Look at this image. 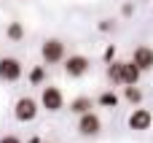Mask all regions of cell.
I'll return each mask as SVG.
<instances>
[{"label": "cell", "instance_id": "cell-3", "mask_svg": "<svg viewBox=\"0 0 153 143\" xmlns=\"http://www.w3.org/2000/svg\"><path fill=\"white\" fill-rule=\"evenodd\" d=\"M40 108L43 111H48V114H59L62 108H65V95H62V89L59 87H43L40 89Z\"/></svg>", "mask_w": 153, "mask_h": 143}, {"label": "cell", "instance_id": "cell-14", "mask_svg": "<svg viewBox=\"0 0 153 143\" xmlns=\"http://www.w3.org/2000/svg\"><path fill=\"white\" fill-rule=\"evenodd\" d=\"M5 38L13 41V43L22 41V38H24V24H22V22H11V24L5 27Z\"/></svg>", "mask_w": 153, "mask_h": 143}, {"label": "cell", "instance_id": "cell-5", "mask_svg": "<svg viewBox=\"0 0 153 143\" xmlns=\"http://www.w3.org/2000/svg\"><path fill=\"white\" fill-rule=\"evenodd\" d=\"M89 70H91V59L83 57V54H70V57L65 59V73H67L70 78H83Z\"/></svg>", "mask_w": 153, "mask_h": 143}, {"label": "cell", "instance_id": "cell-11", "mask_svg": "<svg viewBox=\"0 0 153 143\" xmlns=\"http://www.w3.org/2000/svg\"><path fill=\"white\" fill-rule=\"evenodd\" d=\"M118 103H121V97L113 92V89H105V92H100V97H97V105L100 108H118Z\"/></svg>", "mask_w": 153, "mask_h": 143}, {"label": "cell", "instance_id": "cell-7", "mask_svg": "<svg viewBox=\"0 0 153 143\" xmlns=\"http://www.w3.org/2000/svg\"><path fill=\"white\" fill-rule=\"evenodd\" d=\"M126 124H129V130H134V132H145V130L153 127V114L148 108H134V111L129 114Z\"/></svg>", "mask_w": 153, "mask_h": 143}, {"label": "cell", "instance_id": "cell-17", "mask_svg": "<svg viewBox=\"0 0 153 143\" xmlns=\"http://www.w3.org/2000/svg\"><path fill=\"white\" fill-rule=\"evenodd\" d=\"M102 59H105L108 65L116 59V46H113V43H110V46H105V51H102Z\"/></svg>", "mask_w": 153, "mask_h": 143}, {"label": "cell", "instance_id": "cell-15", "mask_svg": "<svg viewBox=\"0 0 153 143\" xmlns=\"http://www.w3.org/2000/svg\"><path fill=\"white\" fill-rule=\"evenodd\" d=\"M124 100L132 103V105H140L143 103V89L140 87H124Z\"/></svg>", "mask_w": 153, "mask_h": 143}, {"label": "cell", "instance_id": "cell-1", "mask_svg": "<svg viewBox=\"0 0 153 143\" xmlns=\"http://www.w3.org/2000/svg\"><path fill=\"white\" fill-rule=\"evenodd\" d=\"M40 59H43L46 65H59V62H65V59H67V46H65V41H59V38H46L43 46H40Z\"/></svg>", "mask_w": 153, "mask_h": 143}, {"label": "cell", "instance_id": "cell-13", "mask_svg": "<svg viewBox=\"0 0 153 143\" xmlns=\"http://www.w3.org/2000/svg\"><path fill=\"white\" fill-rule=\"evenodd\" d=\"M27 81L32 87H46V65H35L30 73H27Z\"/></svg>", "mask_w": 153, "mask_h": 143}, {"label": "cell", "instance_id": "cell-4", "mask_svg": "<svg viewBox=\"0 0 153 143\" xmlns=\"http://www.w3.org/2000/svg\"><path fill=\"white\" fill-rule=\"evenodd\" d=\"M22 73H24V65L19 57H0V81L13 84L22 78Z\"/></svg>", "mask_w": 153, "mask_h": 143}, {"label": "cell", "instance_id": "cell-20", "mask_svg": "<svg viewBox=\"0 0 153 143\" xmlns=\"http://www.w3.org/2000/svg\"><path fill=\"white\" fill-rule=\"evenodd\" d=\"M27 143H43V141H40V138H30Z\"/></svg>", "mask_w": 153, "mask_h": 143}, {"label": "cell", "instance_id": "cell-18", "mask_svg": "<svg viewBox=\"0 0 153 143\" xmlns=\"http://www.w3.org/2000/svg\"><path fill=\"white\" fill-rule=\"evenodd\" d=\"M0 143H22V141H19L16 135H3V138H0Z\"/></svg>", "mask_w": 153, "mask_h": 143}, {"label": "cell", "instance_id": "cell-9", "mask_svg": "<svg viewBox=\"0 0 153 143\" xmlns=\"http://www.w3.org/2000/svg\"><path fill=\"white\" fill-rule=\"evenodd\" d=\"M140 78H143V70H140L132 59L124 62V70H121V87H137Z\"/></svg>", "mask_w": 153, "mask_h": 143}, {"label": "cell", "instance_id": "cell-19", "mask_svg": "<svg viewBox=\"0 0 153 143\" xmlns=\"http://www.w3.org/2000/svg\"><path fill=\"white\" fill-rule=\"evenodd\" d=\"M132 11H134V5H132V3H126V5L121 8V14H124V16H132Z\"/></svg>", "mask_w": 153, "mask_h": 143}, {"label": "cell", "instance_id": "cell-2", "mask_svg": "<svg viewBox=\"0 0 153 143\" xmlns=\"http://www.w3.org/2000/svg\"><path fill=\"white\" fill-rule=\"evenodd\" d=\"M38 114H40V103H38L35 97H27V95H24V97H19V100L13 103V119L22 122V124L35 122Z\"/></svg>", "mask_w": 153, "mask_h": 143}, {"label": "cell", "instance_id": "cell-16", "mask_svg": "<svg viewBox=\"0 0 153 143\" xmlns=\"http://www.w3.org/2000/svg\"><path fill=\"white\" fill-rule=\"evenodd\" d=\"M97 30H100V32H113V30H116V22H113V19H100Z\"/></svg>", "mask_w": 153, "mask_h": 143}, {"label": "cell", "instance_id": "cell-8", "mask_svg": "<svg viewBox=\"0 0 153 143\" xmlns=\"http://www.w3.org/2000/svg\"><path fill=\"white\" fill-rule=\"evenodd\" d=\"M132 62H134L143 73L153 70V49L151 46H137V49L132 51Z\"/></svg>", "mask_w": 153, "mask_h": 143}, {"label": "cell", "instance_id": "cell-12", "mask_svg": "<svg viewBox=\"0 0 153 143\" xmlns=\"http://www.w3.org/2000/svg\"><path fill=\"white\" fill-rule=\"evenodd\" d=\"M121 70H124V62L121 59H113L110 65H108V81L113 84V87H121Z\"/></svg>", "mask_w": 153, "mask_h": 143}, {"label": "cell", "instance_id": "cell-6", "mask_svg": "<svg viewBox=\"0 0 153 143\" xmlns=\"http://www.w3.org/2000/svg\"><path fill=\"white\" fill-rule=\"evenodd\" d=\"M100 132H102V119H100L94 111L78 116V135H81V138H97Z\"/></svg>", "mask_w": 153, "mask_h": 143}, {"label": "cell", "instance_id": "cell-10", "mask_svg": "<svg viewBox=\"0 0 153 143\" xmlns=\"http://www.w3.org/2000/svg\"><path fill=\"white\" fill-rule=\"evenodd\" d=\"M91 108H94V103H91V97H86V95H78V97L70 100V114H75V116L91 114Z\"/></svg>", "mask_w": 153, "mask_h": 143}]
</instances>
